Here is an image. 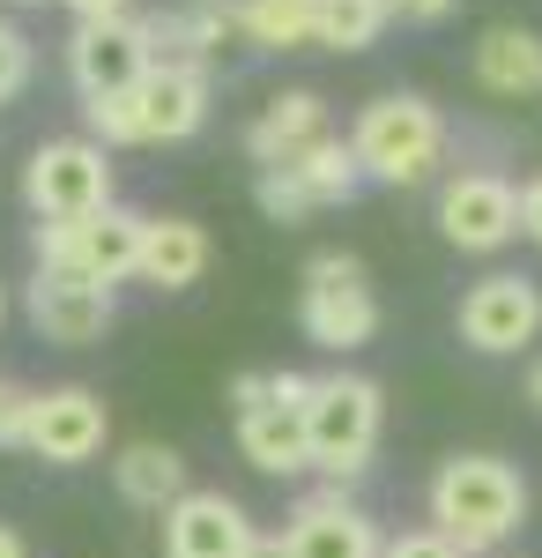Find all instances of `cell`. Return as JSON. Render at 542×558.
<instances>
[{"label":"cell","mask_w":542,"mask_h":558,"mask_svg":"<svg viewBox=\"0 0 542 558\" xmlns=\"http://www.w3.org/2000/svg\"><path fill=\"white\" fill-rule=\"evenodd\" d=\"M528 521V484L498 454H454L431 476V529L454 544L460 558L498 551L505 536Z\"/></svg>","instance_id":"cell-1"},{"label":"cell","mask_w":542,"mask_h":558,"mask_svg":"<svg viewBox=\"0 0 542 558\" xmlns=\"http://www.w3.org/2000/svg\"><path fill=\"white\" fill-rule=\"evenodd\" d=\"M349 149H357L365 179L417 186V179H431V172H439V157H446V120H439V105H423V97H409V89H394V97H372V105L357 112Z\"/></svg>","instance_id":"cell-2"},{"label":"cell","mask_w":542,"mask_h":558,"mask_svg":"<svg viewBox=\"0 0 542 558\" xmlns=\"http://www.w3.org/2000/svg\"><path fill=\"white\" fill-rule=\"evenodd\" d=\"M209 120V68H149L120 97H89V128L104 142H178Z\"/></svg>","instance_id":"cell-3"},{"label":"cell","mask_w":542,"mask_h":558,"mask_svg":"<svg viewBox=\"0 0 542 558\" xmlns=\"http://www.w3.org/2000/svg\"><path fill=\"white\" fill-rule=\"evenodd\" d=\"M379 387L365 373H328L312 380V402H305V447H312V470L328 476H357L379 447Z\"/></svg>","instance_id":"cell-4"},{"label":"cell","mask_w":542,"mask_h":558,"mask_svg":"<svg viewBox=\"0 0 542 558\" xmlns=\"http://www.w3.org/2000/svg\"><path fill=\"white\" fill-rule=\"evenodd\" d=\"M297 320H305V336L320 350H334V357L372 343L379 336V299H372V283H365V260L357 254H312Z\"/></svg>","instance_id":"cell-5"},{"label":"cell","mask_w":542,"mask_h":558,"mask_svg":"<svg viewBox=\"0 0 542 558\" xmlns=\"http://www.w3.org/2000/svg\"><path fill=\"white\" fill-rule=\"evenodd\" d=\"M141 231H149V216L120 209V202L83 223H38V268H83L89 283H120L141 268Z\"/></svg>","instance_id":"cell-6"},{"label":"cell","mask_w":542,"mask_h":558,"mask_svg":"<svg viewBox=\"0 0 542 558\" xmlns=\"http://www.w3.org/2000/svg\"><path fill=\"white\" fill-rule=\"evenodd\" d=\"M23 202L38 223H83V216L112 209V165L97 142H45L23 172Z\"/></svg>","instance_id":"cell-7"},{"label":"cell","mask_w":542,"mask_h":558,"mask_svg":"<svg viewBox=\"0 0 542 558\" xmlns=\"http://www.w3.org/2000/svg\"><path fill=\"white\" fill-rule=\"evenodd\" d=\"M542 336V291L528 276H483L468 299H460V343L505 357V350H528Z\"/></svg>","instance_id":"cell-8"},{"label":"cell","mask_w":542,"mask_h":558,"mask_svg":"<svg viewBox=\"0 0 542 558\" xmlns=\"http://www.w3.org/2000/svg\"><path fill=\"white\" fill-rule=\"evenodd\" d=\"M30 320L45 343L83 350L112 328V283H89L83 268H38L30 276Z\"/></svg>","instance_id":"cell-9"},{"label":"cell","mask_w":542,"mask_h":558,"mask_svg":"<svg viewBox=\"0 0 542 558\" xmlns=\"http://www.w3.org/2000/svg\"><path fill=\"white\" fill-rule=\"evenodd\" d=\"M439 231L454 239L460 254H498L505 239L520 231V194L491 172H460L439 194Z\"/></svg>","instance_id":"cell-10"},{"label":"cell","mask_w":542,"mask_h":558,"mask_svg":"<svg viewBox=\"0 0 542 558\" xmlns=\"http://www.w3.org/2000/svg\"><path fill=\"white\" fill-rule=\"evenodd\" d=\"M260 536L238 499L223 492H186L164 507V558H246V544Z\"/></svg>","instance_id":"cell-11"},{"label":"cell","mask_w":542,"mask_h":558,"mask_svg":"<svg viewBox=\"0 0 542 558\" xmlns=\"http://www.w3.org/2000/svg\"><path fill=\"white\" fill-rule=\"evenodd\" d=\"M104 432H112V417L89 387H52V395H38V417H30V454L75 470L89 454H104Z\"/></svg>","instance_id":"cell-12"},{"label":"cell","mask_w":542,"mask_h":558,"mask_svg":"<svg viewBox=\"0 0 542 558\" xmlns=\"http://www.w3.org/2000/svg\"><path fill=\"white\" fill-rule=\"evenodd\" d=\"M67 68H75V83L83 97H120L149 75V45H141V23H83L75 45H67Z\"/></svg>","instance_id":"cell-13"},{"label":"cell","mask_w":542,"mask_h":558,"mask_svg":"<svg viewBox=\"0 0 542 558\" xmlns=\"http://www.w3.org/2000/svg\"><path fill=\"white\" fill-rule=\"evenodd\" d=\"M283 544L291 558H379V536L372 514H357V507H342V492H320V499H305L297 521L283 529Z\"/></svg>","instance_id":"cell-14"},{"label":"cell","mask_w":542,"mask_h":558,"mask_svg":"<svg viewBox=\"0 0 542 558\" xmlns=\"http://www.w3.org/2000/svg\"><path fill=\"white\" fill-rule=\"evenodd\" d=\"M238 447H246L252 470H268V476L312 470V447H305V402H275V373H268V402L238 417Z\"/></svg>","instance_id":"cell-15"},{"label":"cell","mask_w":542,"mask_h":558,"mask_svg":"<svg viewBox=\"0 0 542 558\" xmlns=\"http://www.w3.org/2000/svg\"><path fill=\"white\" fill-rule=\"evenodd\" d=\"M320 134H328V105L312 89H283V97L260 105V120L246 128V149L260 157V172H268V165H291L297 149H312Z\"/></svg>","instance_id":"cell-16"},{"label":"cell","mask_w":542,"mask_h":558,"mask_svg":"<svg viewBox=\"0 0 542 558\" xmlns=\"http://www.w3.org/2000/svg\"><path fill=\"white\" fill-rule=\"evenodd\" d=\"M201 268H209V231L201 223H186V216H149V231H141V283H157V291H186V283H201Z\"/></svg>","instance_id":"cell-17"},{"label":"cell","mask_w":542,"mask_h":558,"mask_svg":"<svg viewBox=\"0 0 542 558\" xmlns=\"http://www.w3.org/2000/svg\"><path fill=\"white\" fill-rule=\"evenodd\" d=\"M112 476H120V499L157 507V514H164L171 499L194 492V484H186V462H178V447H157V439H134L120 462H112Z\"/></svg>","instance_id":"cell-18"},{"label":"cell","mask_w":542,"mask_h":558,"mask_svg":"<svg viewBox=\"0 0 542 558\" xmlns=\"http://www.w3.org/2000/svg\"><path fill=\"white\" fill-rule=\"evenodd\" d=\"M476 75L498 97H535L542 89V38L535 31H491L476 45Z\"/></svg>","instance_id":"cell-19"},{"label":"cell","mask_w":542,"mask_h":558,"mask_svg":"<svg viewBox=\"0 0 542 558\" xmlns=\"http://www.w3.org/2000/svg\"><path fill=\"white\" fill-rule=\"evenodd\" d=\"M283 172H291L297 186H305V194H312V202L328 209V202H349V194H357L365 165H357V149H349L342 134H320L312 149H297V157L283 165Z\"/></svg>","instance_id":"cell-20"},{"label":"cell","mask_w":542,"mask_h":558,"mask_svg":"<svg viewBox=\"0 0 542 558\" xmlns=\"http://www.w3.org/2000/svg\"><path fill=\"white\" fill-rule=\"evenodd\" d=\"M386 15H394V0H320L312 45H328V52H365V45L386 31Z\"/></svg>","instance_id":"cell-21"},{"label":"cell","mask_w":542,"mask_h":558,"mask_svg":"<svg viewBox=\"0 0 542 558\" xmlns=\"http://www.w3.org/2000/svg\"><path fill=\"white\" fill-rule=\"evenodd\" d=\"M312 31H320V0H246V38L252 45L291 52V45H312Z\"/></svg>","instance_id":"cell-22"},{"label":"cell","mask_w":542,"mask_h":558,"mask_svg":"<svg viewBox=\"0 0 542 558\" xmlns=\"http://www.w3.org/2000/svg\"><path fill=\"white\" fill-rule=\"evenodd\" d=\"M186 23H194V45L215 60L223 45L246 38V0H186ZM246 45H252V38H246Z\"/></svg>","instance_id":"cell-23"},{"label":"cell","mask_w":542,"mask_h":558,"mask_svg":"<svg viewBox=\"0 0 542 558\" xmlns=\"http://www.w3.org/2000/svg\"><path fill=\"white\" fill-rule=\"evenodd\" d=\"M252 194H260V209L275 216V223H305V216L320 209V202H312V194H305V186H297V179L283 172V165H268V172H260V186H252Z\"/></svg>","instance_id":"cell-24"},{"label":"cell","mask_w":542,"mask_h":558,"mask_svg":"<svg viewBox=\"0 0 542 558\" xmlns=\"http://www.w3.org/2000/svg\"><path fill=\"white\" fill-rule=\"evenodd\" d=\"M30 417H38V395L0 380V447H30Z\"/></svg>","instance_id":"cell-25"},{"label":"cell","mask_w":542,"mask_h":558,"mask_svg":"<svg viewBox=\"0 0 542 558\" xmlns=\"http://www.w3.org/2000/svg\"><path fill=\"white\" fill-rule=\"evenodd\" d=\"M23 83H30V38L15 23H0V97H15Z\"/></svg>","instance_id":"cell-26"},{"label":"cell","mask_w":542,"mask_h":558,"mask_svg":"<svg viewBox=\"0 0 542 558\" xmlns=\"http://www.w3.org/2000/svg\"><path fill=\"white\" fill-rule=\"evenodd\" d=\"M379 558H460L439 529H402V536H386L379 544Z\"/></svg>","instance_id":"cell-27"},{"label":"cell","mask_w":542,"mask_h":558,"mask_svg":"<svg viewBox=\"0 0 542 558\" xmlns=\"http://www.w3.org/2000/svg\"><path fill=\"white\" fill-rule=\"evenodd\" d=\"M260 402H268V373H238V380H231V410L246 417V410H260Z\"/></svg>","instance_id":"cell-28"},{"label":"cell","mask_w":542,"mask_h":558,"mask_svg":"<svg viewBox=\"0 0 542 558\" xmlns=\"http://www.w3.org/2000/svg\"><path fill=\"white\" fill-rule=\"evenodd\" d=\"M520 231H528V239L542 246V179L528 186V194H520Z\"/></svg>","instance_id":"cell-29"},{"label":"cell","mask_w":542,"mask_h":558,"mask_svg":"<svg viewBox=\"0 0 542 558\" xmlns=\"http://www.w3.org/2000/svg\"><path fill=\"white\" fill-rule=\"evenodd\" d=\"M67 8H75L83 23H120L126 15V0H67Z\"/></svg>","instance_id":"cell-30"},{"label":"cell","mask_w":542,"mask_h":558,"mask_svg":"<svg viewBox=\"0 0 542 558\" xmlns=\"http://www.w3.org/2000/svg\"><path fill=\"white\" fill-rule=\"evenodd\" d=\"M454 0H394V15H409V23H439Z\"/></svg>","instance_id":"cell-31"},{"label":"cell","mask_w":542,"mask_h":558,"mask_svg":"<svg viewBox=\"0 0 542 558\" xmlns=\"http://www.w3.org/2000/svg\"><path fill=\"white\" fill-rule=\"evenodd\" d=\"M246 558H291V544H283V536H252Z\"/></svg>","instance_id":"cell-32"},{"label":"cell","mask_w":542,"mask_h":558,"mask_svg":"<svg viewBox=\"0 0 542 558\" xmlns=\"http://www.w3.org/2000/svg\"><path fill=\"white\" fill-rule=\"evenodd\" d=\"M0 558H30V551H23V536H15L8 521H0Z\"/></svg>","instance_id":"cell-33"},{"label":"cell","mask_w":542,"mask_h":558,"mask_svg":"<svg viewBox=\"0 0 542 558\" xmlns=\"http://www.w3.org/2000/svg\"><path fill=\"white\" fill-rule=\"evenodd\" d=\"M528 402H535V410H542V365H535V373H528Z\"/></svg>","instance_id":"cell-34"},{"label":"cell","mask_w":542,"mask_h":558,"mask_svg":"<svg viewBox=\"0 0 542 558\" xmlns=\"http://www.w3.org/2000/svg\"><path fill=\"white\" fill-rule=\"evenodd\" d=\"M0 320H8V291H0Z\"/></svg>","instance_id":"cell-35"}]
</instances>
